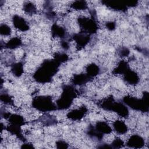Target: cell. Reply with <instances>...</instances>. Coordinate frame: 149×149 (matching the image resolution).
<instances>
[{
	"instance_id": "6da1fadb",
	"label": "cell",
	"mask_w": 149,
	"mask_h": 149,
	"mask_svg": "<svg viewBox=\"0 0 149 149\" xmlns=\"http://www.w3.org/2000/svg\"><path fill=\"white\" fill-rule=\"evenodd\" d=\"M60 65L54 59L44 60L34 72L33 78L40 83H49L58 72Z\"/></svg>"
},
{
	"instance_id": "7a4b0ae2",
	"label": "cell",
	"mask_w": 149,
	"mask_h": 149,
	"mask_svg": "<svg viewBox=\"0 0 149 149\" xmlns=\"http://www.w3.org/2000/svg\"><path fill=\"white\" fill-rule=\"evenodd\" d=\"M98 105L105 111L116 112L122 118H127L129 115V111L127 106L123 102L115 101L112 96L102 99L98 102Z\"/></svg>"
},
{
	"instance_id": "3957f363",
	"label": "cell",
	"mask_w": 149,
	"mask_h": 149,
	"mask_svg": "<svg viewBox=\"0 0 149 149\" xmlns=\"http://www.w3.org/2000/svg\"><path fill=\"white\" fill-rule=\"evenodd\" d=\"M78 93V91L74 88L73 85H63L61 97L56 101L57 110L68 109L73 103L74 99L77 96Z\"/></svg>"
},
{
	"instance_id": "277c9868",
	"label": "cell",
	"mask_w": 149,
	"mask_h": 149,
	"mask_svg": "<svg viewBox=\"0 0 149 149\" xmlns=\"http://www.w3.org/2000/svg\"><path fill=\"white\" fill-rule=\"evenodd\" d=\"M123 102L133 110L141 112H148L149 107V94L147 91L143 93L142 98L126 95L122 99Z\"/></svg>"
},
{
	"instance_id": "5b68a950",
	"label": "cell",
	"mask_w": 149,
	"mask_h": 149,
	"mask_svg": "<svg viewBox=\"0 0 149 149\" xmlns=\"http://www.w3.org/2000/svg\"><path fill=\"white\" fill-rule=\"evenodd\" d=\"M32 106L37 110L42 112H48L57 110L56 104L53 102L49 95H38L33 98Z\"/></svg>"
},
{
	"instance_id": "8992f818",
	"label": "cell",
	"mask_w": 149,
	"mask_h": 149,
	"mask_svg": "<svg viewBox=\"0 0 149 149\" xmlns=\"http://www.w3.org/2000/svg\"><path fill=\"white\" fill-rule=\"evenodd\" d=\"M77 22L82 32L89 35L96 33L98 30V24L96 22V18L91 17H80L77 19Z\"/></svg>"
},
{
	"instance_id": "52a82bcc",
	"label": "cell",
	"mask_w": 149,
	"mask_h": 149,
	"mask_svg": "<svg viewBox=\"0 0 149 149\" xmlns=\"http://www.w3.org/2000/svg\"><path fill=\"white\" fill-rule=\"evenodd\" d=\"M87 108L86 106L83 105L79 108L69 111L67 113L66 116L72 120H80L84 117V116L87 114Z\"/></svg>"
},
{
	"instance_id": "ba28073f",
	"label": "cell",
	"mask_w": 149,
	"mask_h": 149,
	"mask_svg": "<svg viewBox=\"0 0 149 149\" xmlns=\"http://www.w3.org/2000/svg\"><path fill=\"white\" fill-rule=\"evenodd\" d=\"M107 7L114 9L117 11L125 12L127 7V1H102L101 2Z\"/></svg>"
},
{
	"instance_id": "9c48e42d",
	"label": "cell",
	"mask_w": 149,
	"mask_h": 149,
	"mask_svg": "<svg viewBox=\"0 0 149 149\" xmlns=\"http://www.w3.org/2000/svg\"><path fill=\"white\" fill-rule=\"evenodd\" d=\"M72 38L75 41L78 47L83 48L90 42L91 37L90 35L81 31L74 34L72 36Z\"/></svg>"
},
{
	"instance_id": "30bf717a",
	"label": "cell",
	"mask_w": 149,
	"mask_h": 149,
	"mask_svg": "<svg viewBox=\"0 0 149 149\" xmlns=\"http://www.w3.org/2000/svg\"><path fill=\"white\" fill-rule=\"evenodd\" d=\"M145 145V140L141 136L138 134L132 135L127 140L126 146L130 148H140Z\"/></svg>"
},
{
	"instance_id": "8fae6325",
	"label": "cell",
	"mask_w": 149,
	"mask_h": 149,
	"mask_svg": "<svg viewBox=\"0 0 149 149\" xmlns=\"http://www.w3.org/2000/svg\"><path fill=\"white\" fill-rule=\"evenodd\" d=\"M12 23L14 27L21 31H26L29 30L30 26L28 22L22 16L15 15L12 17Z\"/></svg>"
},
{
	"instance_id": "7c38bea8",
	"label": "cell",
	"mask_w": 149,
	"mask_h": 149,
	"mask_svg": "<svg viewBox=\"0 0 149 149\" xmlns=\"http://www.w3.org/2000/svg\"><path fill=\"white\" fill-rule=\"evenodd\" d=\"M123 79L129 84L136 85L139 82L140 77L136 72L129 69L123 74Z\"/></svg>"
},
{
	"instance_id": "4fadbf2b",
	"label": "cell",
	"mask_w": 149,
	"mask_h": 149,
	"mask_svg": "<svg viewBox=\"0 0 149 149\" xmlns=\"http://www.w3.org/2000/svg\"><path fill=\"white\" fill-rule=\"evenodd\" d=\"M51 34L54 38L59 37L61 40L68 39V34L66 30L56 23H54L51 26Z\"/></svg>"
},
{
	"instance_id": "5bb4252c",
	"label": "cell",
	"mask_w": 149,
	"mask_h": 149,
	"mask_svg": "<svg viewBox=\"0 0 149 149\" xmlns=\"http://www.w3.org/2000/svg\"><path fill=\"white\" fill-rule=\"evenodd\" d=\"M92 79L86 73H80L74 75L72 79V83L73 86H83Z\"/></svg>"
},
{
	"instance_id": "9a60e30c",
	"label": "cell",
	"mask_w": 149,
	"mask_h": 149,
	"mask_svg": "<svg viewBox=\"0 0 149 149\" xmlns=\"http://www.w3.org/2000/svg\"><path fill=\"white\" fill-rule=\"evenodd\" d=\"M94 127L97 131L102 134H108L112 132V128L104 121L97 122Z\"/></svg>"
},
{
	"instance_id": "2e32d148",
	"label": "cell",
	"mask_w": 149,
	"mask_h": 149,
	"mask_svg": "<svg viewBox=\"0 0 149 149\" xmlns=\"http://www.w3.org/2000/svg\"><path fill=\"white\" fill-rule=\"evenodd\" d=\"M38 120H39L45 126H52L56 125L57 123L56 118L48 113H45L41 116L38 119Z\"/></svg>"
},
{
	"instance_id": "e0dca14e",
	"label": "cell",
	"mask_w": 149,
	"mask_h": 149,
	"mask_svg": "<svg viewBox=\"0 0 149 149\" xmlns=\"http://www.w3.org/2000/svg\"><path fill=\"white\" fill-rule=\"evenodd\" d=\"M113 127L114 130L119 134H124L127 132L128 130L126 123L120 120H115L113 123Z\"/></svg>"
},
{
	"instance_id": "ac0fdd59",
	"label": "cell",
	"mask_w": 149,
	"mask_h": 149,
	"mask_svg": "<svg viewBox=\"0 0 149 149\" xmlns=\"http://www.w3.org/2000/svg\"><path fill=\"white\" fill-rule=\"evenodd\" d=\"M8 121L11 125L19 126L20 127L23 126L26 123V121L22 116L16 113L10 114L8 118Z\"/></svg>"
},
{
	"instance_id": "d6986e66",
	"label": "cell",
	"mask_w": 149,
	"mask_h": 149,
	"mask_svg": "<svg viewBox=\"0 0 149 149\" xmlns=\"http://www.w3.org/2000/svg\"><path fill=\"white\" fill-rule=\"evenodd\" d=\"M5 129L8 131H9L12 134H13L17 136V137L19 138L20 140H23V141L25 140V139L22 133V130H21L20 126L10 124L9 125L7 126Z\"/></svg>"
},
{
	"instance_id": "ffe728a7",
	"label": "cell",
	"mask_w": 149,
	"mask_h": 149,
	"mask_svg": "<svg viewBox=\"0 0 149 149\" xmlns=\"http://www.w3.org/2000/svg\"><path fill=\"white\" fill-rule=\"evenodd\" d=\"M22 45V41L21 39L19 37H12L10 38L6 43L4 44V48L9 49H16Z\"/></svg>"
},
{
	"instance_id": "44dd1931",
	"label": "cell",
	"mask_w": 149,
	"mask_h": 149,
	"mask_svg": "<svg viewBox=\"0 0 149 149\" xmlns=\"http://www.w3.org/2000/svg\"><path fill=\"white\" fill-rule=\"evenodd\" d=\"M129 69H130V68L127 62L125 61H121L113 69L112 73L114 74H123Z\"/></svg>"
},
{
	"instance_id": "7402d4cb",
	"label": "cell",
	"mask_w": 149,
	"mask_h": 149,
	"mask_svg": "<svg viewBox=\"0 0 149 149\" xmlns=\"http://www.w3.org/2000/svg\"><path fill=\"white\" fill-rule=\"evenodd\" d=\"M86 70V74L93 79L94 77H95L100 73V69L98 65L94 63H92L87 66Z\"/></svg>"
},
{
	"instance_id": "603a6c76",
	"label": "cell",
	"mask_w": 149,
	"mask_h": 149,
	"mask_svg": "<svg viewBox=\"0 0 149 149\" xmlns=\"http://www.w3.org/2000/svg\"><path fill=\"white\" fill-rule=\"evenodd\" d=\"M11 71L16 77H20L23 73V64L22 62L13 63L11 65Z\"/></svg>"
},
{
	"instance_id": "cb8c5ba5",
	"label": "cell",
	"mask_w": 149,
	"mask_h": 149,
	"mask_svg": "<svg viewBox=\"0 0 149 149\" xmlns=\"http://www.w3.org/2000/svg\"><path fill=\"white\" fill-rule=\"evenodd\" d=\"M87 134L88 136L93 139H95L99 141H101L103 138V134L99 133L98 131L95 130L94 126L90 125L88 126V129L87 130Z\"/></svg>"
},
{
	"instance_id": "d4e9b609",
	"label": "cell",
	"mask_w": 149,
	"mask_h": 149,
	"mask_svg": "<svg viewBox=\"0 0 149 149\" xmlns=\"http://www.w3.org/2000/svg\"><path fill=\"white\" fill-rule=\"evenodd\" d=\"M70 7L75 10H85L88 8V5L85 1H75L70 5Z\"/></svg>"
},
{
	"instance_id": "484cf974",
	"label": "cell",
	"mask_w": 149,
	"mask_h": 149,
	"mask_svg": "<svg viewBox=\"0 0 149 149\" xmlns=\"http://www.w3.org/2000/svg\"><path fill=\"white\" fill-rule=\"evenodd\" d=\"M23 10L27 14H34L37 12L36 5L31 2H26L24 3Z\"/></svg>"
},
{
	"instance_id": "4316f807",
	"label": "cell",
	"mask_w": 149,
	"mask_h": 149,
	"mask_svg": "<svg viewBox=\"0 0 149 149\" xmlns=\"http://www.w3.org/2000/svg\"><path fill=\"white\" fill-rule=\"evenodd\" d=\"M54 59L60 64L66 62L69 59L68 55L62 52H56L54 54Z\"/></svg>"
},
{
	"instance_id": "83f0119b",
	"label": "cell",
	"mask_w": 149,
	"mask_h": 149,
	"mask_svg": "<svg viewBox=\"0 0 149 149\" xmlns=\"http://www.w3.org/2000/svg\"><path fill=\"white\" fill-rule=\"evenodd\" d=\"M1 101L6 105H13V101L10 95L6 93H1L0 95Z\"/></svg>"
},
{
	"instance_id": "f1b7e54d",
	"label": "cell",
	"mask_w": 149,
	"mask_h": 149,
	"mask_svg": "<svg viewBox=\"0 0 149 149\" xmlns=\"http://www.w3.org/2000/svg\"><path fill=\"white\" fill-rule=\"evenodd\" d=\"M0 33L2 36H9L11 34V29L8 24L2 23L0 25Z\"/></svg>"
},
{
	"instance_id": "f546056e",
	"label": "cell",
	"mask_w": 149,
	"mask_h": 149,
	"mask_svg": "<svg viewBox=\"0 0 149 149\" xmlns=\"http://www.w3.org/2000/svg\"><path fill=\"white\" fill-rule=\"evenodd\" d=\"M123 146H124L123 141L119 137L115 138L111 144L112 148H120L123 147Z\"/></svg>"
},
{
	"instance_id": "4dcf8cb0",
	"label": "cell",
	"mask_w": 149,
	"mask_h": 149,
	"mask_svg": "<svg viewBox=\"0 0 149 149\" xmlns=\"http://www.w3.org/2000/svg\"><path fill=\"white\" fill-rule=\"evenodd\" d=\"M118 53L120 57H126L129 55L130 50L126 47H122L118 49Z\"/></svg>"
},
{
	"instance_id": "1f68e13d",
	"label": "cell",
	"mask_w": 149,
	"mask_h": 149,
	"mask_svg": "<svg viewBox=\"0 0 149 149\" xmlns=\"http://www.w3.org/2000/svg\"><path fill=\"white\" fill-rule=\"evenodd\" d=\"M56 146L58 148H67L69 147L68 144L63 140H58L56 142Z\"/></svg>"
},
{
	"instance_id": "d6a6232c",
	"label": "cell",
	"mask_w": 149,
	"mask_h": 149,
	"mask_svg": "<svg viewBox=\"0 0 149 149\" xmlns=\"http://www.w3.org/2000/svg\"><path fill=\"white\" fill-rule=\"evenodd\" d=\"M61 46L64 50H68L69 48V43L68 39H63L61 41Z\"/></svg>"
},
{
	"instance_id": "836d02e7",
	"label": "cell",
	"mask_w": 149,
	"mask_h": 149,
	"mask_svg": "<svg viewBox=\"0 0 149 149\" xmlns=\"http://www.w3.org/2000/svg\"><path fill=\"white\" fill-rule=\"evenodd\" d=\"M106 27L110 31H113L116 29V23L114 22H108L106 23Z\"/></svg>"
},
{
	"instance_id": "e575fe53",
	"label": "cell",
	"mask_w": 149,
	"mask_h": 149,
	"mask_svg": "<svg viewBox=\"0 0 149 149\" xmlns=\"http://www.w3.org/2000/svg\"><path fill=\"white\" fill-rule=\"evenodd\" d=\"M21 148H34V147L31 143H25L22 145Z\"/></svg>"
},
{
	"instance_id": "d590c367",
	"label": "cell",
	"mask_w": 149,
	"mask_h": 149,
	"mask_svg": "<svg viewBox=\"0 0 149 149\" xmlns=\"http://www.w3.org/2000/svg\"><path fill=\"white\" fill-rule=\"evenodd\" d=\"M97 148H111V145H109L108 144H100V146H98Z\"/></svg>"
}]
</instances>
